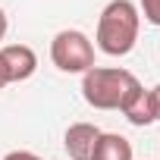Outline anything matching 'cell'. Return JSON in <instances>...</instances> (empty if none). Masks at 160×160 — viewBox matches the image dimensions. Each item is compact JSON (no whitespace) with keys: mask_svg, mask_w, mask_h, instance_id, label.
<instances>
[{"mask_svg":"<svg viewBox=\"0 0 160 160\" xmlns=\"http://www.w3.org/2000/svg\"><path fill=\"white\" fill-rule=\"evenodd\" d=\"M138 88H141L138 78L129 69L116 66H91L82 75V98L94 110H122Z\"/></svg>","mask_w":160,"mask_h":160,"instance_id":"cell-1","label":"cell"},{"mask_svg":"<svg viewBox=\"0 0 160 160\" xmlns=\"http://www.w3.org/2000/svg\"><path fill=\"white\" fill-rule=\"evenodd\" d=\"M141 16L132 0H110L98 19V47L107 57H126L138 41Z\"/></svg>","mask_w":160,"mask_h":160,"instance_id":"cell-2","label":"cell"},{"mask_svg":"<svg viewBox=\"0 0 160 160\" xmlns=\"http://www.w3.org/2000/svg\"><path fill=\"white\" fill-rule=\"evenodd\" d=\"M10 85V75H7V69H3V60H0V91H3Z\"/></svg>","mask_w":160,"mask_h":160,"instance_id":"cell-12","label":"cell"},{"mask_svg":"<svg viewBox=\"0 0 160 160\" xmlns=\"http://www.w3.org/2000/svg\"><path fill=\"white\" fill-rule=\"evenodd\" d=\"M3 160H41L38 154H32V151H10Z\"/></svg>","mask_w":160,"mask_h":160,"instance_id":"cell-9","label":"cell"},{"mask_svg":"<svg viewBox=\"0 0 160 160\" xmlns=\"http://www.w3.org/2000/svg\"><path fill=\"white\" fill-rule=\"evenodd\" d=\"M50 60L60 72H88L94 66V44L85 32L78 28H63L50 41Z\"/></svg>","mask_w":160,"mask_h":160,"instance_id":"cell-3","label":"cell"},{"mask_svg":"<svg viewBox=\"0 0 160 160\" xmlns=\"http://www.w3.org/2000/svg\"><path fill=\"white\" fill-rule=\"evenodd\" d=\"M122 116L132 122V126H151V122H157L154 119V104H151V91L148 88H138L129 101H126V107H122Z\"/></svg>","mask_w":160,"mask_h":160,"instance_id":"cell-7","label":"cell"},{"mask_svg":"<svg viewBox=\"0 0 160 160\" xmlns=\"http://www.w3.org/2000/svg\"><path fill=\"white\" fill-rule=\"evenodd\" d=\"M0 60H3V69L10 75V82H25V78H32L35 69H38V53L28 44H7V47H0Z\"/></svg>","mask_w":160,"mask_h":160,"instance_id":"cell-4","label":"cell"},{"mask_svg":"<svg viewBox=\"0 0 160 160\" xmlns=\"http://www.w3.org/2000/svg\"><path fill=\"white\" fill-rule=\"evenodd\" d=\"M7 28H10V19H7V13H3V10H0V41H3Z\"/></svg>","mask_w":160,"mask_h":160,"instance_id":"cell-11","label":"cell"},{"mask_svg":"<svg viewBox=\"0 0 160 160\" xmlns=\"http://www.w3.org/2000/svg\"><path fill=\"white\" fill-rule=\"evenodd\" d=\"M138 10L144 13V19H148L151 25L160 28V0H141V7H138Z\"/></svg>","mask_w":160,"mask_h":160,"instance_id":"cell-8","label":"cell"},{"mask_svg":"<svg viewBox=\"0 0 160 160\" xmlns=\"http://www.w3.org/2000/svg\"><path fill=\"white\" fill-rule=\"evenodd\" d=\"M91 160H132V144L116 132H101Z\"/></svg>","mask_w":160,"mask_h":160,"instance_id":"cell-6","label":"cell"},{"mask_svg":"<svg viewBox=\"0 0 160 160\" xmlns=\"http://www.w3.org/2000/svg\"><path fill=\"white\" fill-rule=\"evenodd\" d=\"M151 104H154V119H160V85L151 88Z\"/></svg>","mask_w":160,"mask_h":160,"instance_id":"cell-10","label":"cell"},{"mask_svg":"<svg viewBox=\"0 0 160 160\" xmlns=\"http://www.w3.org/2000/svg\"><path fill=\"white\" fill-rule=\"evenodd\" d=\"M98 135H101V129L91 126V122H72L66 129V138H63L69 160H91L94 144H98Z\"/></svg>","mask_w":160,"mask_h":160,"instance_id":"cell-5","label":"cell"}]
</instances>
